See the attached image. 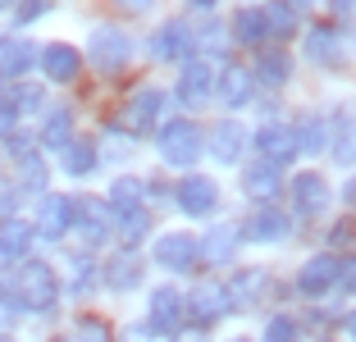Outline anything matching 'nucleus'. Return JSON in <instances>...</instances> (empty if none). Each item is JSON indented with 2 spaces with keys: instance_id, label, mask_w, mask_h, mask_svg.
Returning a JSON list of instances; mask_svg holds the SVG:
<instances>
[{
  "instance_id": "nucleus-11",
  "label": "nucleus",
  "mask_w": 356,
  "mask_h": 342,
  "mask_svg": "<svg viewBox=\"0 0 356 342\" xmlns=\"http://www.w3.org/2000/svg\"><path fill=\"white\" fill-rule=\"evenodd\" d=\"M160 110H165V92H156V87H142V92L128 96L124 119H119V124H124L128 133H147V128L160 119Z\"/></svg>"
},
{
  "instance_id": "nucleus-32",
  "label": "nucleus",
  "mask_w": 356,
  "mask_h": 342,
  "mask_svg": "<svg viewBox=\"0 0 356 342\" xmlns=\"http://www.w3.org/2000/svg\"><path fill=\"white\" fill-rule=\"evenodd\" d=\"M55 342H110V324L105 320H78L74 329L64 333V338H55Z\"/></svg>"
},
{
  "instance_id": "nucleus-2",
  "label": "nucleus",
  "mask_w": 356,
  "mask_h": 342,
  "mask_svg": "<svg viewBox=\"0 0 356 342\" xmlns=\"http://www.w3.org/2000/svg\"><path fill=\"white\" fill-rule=\"evenodd\" d=\"M201 151H206V133L192 119H169L160 128V156H165V165L188 169V165H197Z\"/></svg>"
},
{
  "instance_id": "nucleus-15",
  "label": "nucleus",
  "mask_w": 356,
  "mask_h": 342,
  "mask_svg": "<svg viewBox=\"0 0 356 342\" xmlns=\"http://www.w3.org/2000/svg\"><path fill=\"white\" fill-rule=\"evenodd\" d=\"M160 64H174V60H192V28L188 23H165L156 32V42H151Z\"/></svg>"
},
{
  "instance_id": "nucleus-38",
  "label": "nucleus",
  "mask_w": 356,
  "mask_h": 342,
  "mask_svg": "<svg viewBox=\"0 0 356 342\" xmlns=\"http://www.w3.org/2000/svg\"><path fill=\"white\" fill-rule=\"evenodd\" d=\"M338 288L356 292V256H352V260H343V265H338Z\"/></svg>"
},
{
  "instance_id": "nucleus-29",
  "label": "nucleus",
  "mask_w": 356,
  "mask_h": 342,
  "mask_svg": "<svg viewBox=\"0 0 356 342\" xmlns=\"http://www.w3.org/2000/svg\"><path fill=\"white\" fill-rule=\"evenodd\" d=\"M293 133H297V151H320V146L329 142V124L320 114H302L293 124Z\"/></svg>"
},
{
  "instance_id": "nucleus-31",
  "label": "nucleus",
  "mask_w": 356,
  "mask_h": 342,
  "mask_svg": "<svg viewBox=\"0 0 356 342\" xmlns=\"http://www.w3.org/2000/svg\"><path fill=\"white\" fill-rule=\"evenodd\" d=\"M306 55L315 64H338V28H315L306 37Z\"/></svg>"
},
{
  "instance_id": "nucleus-8",
  "label": "nucleus",
  "mask_w": 356,
  "mask_h": 342,
  "mask_svg": "<svg viewBox=\"0 0 356 342\" xmlns=\"http://www.w3.org/2000/svg\"><path fill=\"white\" fill-rule=\"evenodd\" d=\"M156 260L169 274H183L201 260V242L192 238V233H165V238L156 242Z\"/></svg>"
},
{
  "instance_id": "nucleus-19",
  "label": "nucleus",
  "mask_w": 356,
  "mask_h": 342,
  "mask_svg": "<svg viewBox=\"0 0 356 342\" xmlns=\"http://www.w3.org/2000/svg\"><path fill=\"white\" fill-rule=\"evenodd\" d=\"M215 92H220V101L224 105H247L252 101V92H256V78H252V69L247 64H229V69L220 73V83H215Z\"/></svg>"
},
{
  "instance_id": "nucleus-33",
  "label": "nucleus",
  "mask_w": 356,
  "mask_h": 342,
  "mask_svg": "<svg viewBox=\"0 0 356 342\" xmlns=\"http://www.w3.org/2000/svg\"><path fill=\"white\" fill-rule=\"evenodd\" d=\"M265 28H270V37H293L297 32V10H288V5H270L265 10Z\"/></svg>"
},
{
  "instance_id": "nucleus-35",
  "label": "nucleus",
  "mask_w": 356,
  "mask_h": 342,
  "mask_svg": "<svg viewBox=\"0 0 356 342\" xmlns=\"http://www.w3.org/2000/svg\"><path fill=\"white\" fill-rule=\"evenodd\" d=\"M19 169H23V187H32V192H42V187H46V165L37 156H23Z\"/></svg>"
},
{
  "instance_id": "nucleus-46",
  "label": "nucleus",
  "mask_w": 356,
  "mask_h": 342,
  "mask_svg": "<svg viewBox=\"0 0 356 342\" xmlns=\"http://www.w3.org/2000/svg\"><path fill=\"white\" fill-rule=\"evenodd\" d=\"M192 5H215V0H192Z\"/></svg>"
},
{
  "instance_id": "nucleus-34",
  "label": "nucleus",
  "mask_w": 356,
  "mask_h": 342,
  "mask_svg": "<svg viewBox=\"0 0 356 342\" xmlns=\"http://www.w3.org/2000/svg\"><path fill=\"white\" fill-rule=\"evenodd\" d=\"M42 101H46V96H42V87H14L5 105H10L14 114H32V110H42Z\"/></svg>"
},
{
  "instance_id": "nucleus-30",
  "label": "nucleus",
  "mask_w": 356,
  "mask_h": 342,
  "mask_svg": "<svg viewBox=\"0 0 356 342\" xmlns=\"http://www.w3.org/2000/svg\"><path fill=\"white\" fill-rule=\"evenodd\" d=\"M233 37H238L242 46H261L265 37H270V28H265V10H242L238 19H233Z\"/></svg>"
},
{
  "instance_id": "nucleus-43",
  "label": "nucleus",
  "mask_w": 356,
  "mask_h": 342,
  "mask_svg": "<svg viewBox=\"0 0 356 342\" xmlns=\"http://www.w3.org/2000/svg\"><path fill=\"white\" fill-rule=\"evenodd\" d=\"M347 333H352V342H356V311L347 315Z\"/></svg>"
},
{
  "instance_id": "nucleus-4",
  "label": "nucleus",
  "mask_w": 356,
  "mask_h": 342,
  "mask_svg": "<svg viewBox=\"0 0 356 342\" xmlns=\"http://www.w3.org/2000/svg\"><path fill=\"white\" fill-rule=\"evenodd\" d=\"M174 201H178L183 215H210V210L220 206V187L206 174H183L174 183Z\"/></svg>"
},
{
  "instance_id": "nucleus-6",
  "label": "nucleus",
  "mask_w": 356,
  "mask_h": 342,
  "mask_svg": "<svg viewBox=\"0 0 356 342\" xmlns=\"http://www.w3.org/2000/svg\"><path fill=\"white\" fill-rule=\"evenodd\" d=\"M183 311H188L201 329H210L215 320H224V315H229V292H224V283H197V288H192V297L183 301Z\"/></svg>"
},
{
  "instance_id": "nucleus-13",
  "label": "nucleus",
  "mask_w": 356,
  "mask_h": 342,
  "mask_svg": "<svg viewBox=\"0 0 356 342\" xmlns=\"http://www.w3.org/2000/svg\"><path fill=\"white\" fill-rule=\"evenodd\" d=\"M147 329L151 333H178V324H183V297H178L174 288H156L151 292V315H147Z\"/></svg>"
},
{
  "instance_id": "nucleus-37",
  "label": "nucleus",
  "mask_w": 356,
  "mask_h": 342,
  "mask_svg": "<svg viewBox=\"0 0 356 342\" xmlns=\"http://www.w3.org/2000/svg\"><path fill=\"white\" fill-rule=\"evenodd\" d=\"M147 224H151V215H147V210L128 215V219H124V247H133V242L142 238V233H147Z\"/></svg>"
},
{
  "instance_id": "nucleus-45",
  "label": "nucleus",
  "mask_w": 356,
  "mask_h": 342,
  "mask_svg": "<svg viewBox=\"0 0 356 342\" xmlns=\"http://www.w3.org/2000/svg\"><path fill=\"white\" fill-rule=\"evenodd\" d=\"M352 5H356V0H334V10H352Z\"/></svg>"
},
{
  "instance_id": "nucleus-18",
  "label": "nucleus",
  "mask_w": 356,
  "mask_h": 342,
  "mask_svg": "<svg viewBox=\"0 0 356 342\" xmlns=\"http://www.w3.org/2000/svg\"><path fill=\"white\" fill-rule=\"evenodd\" d=\"M32 238H37V228L28 219H19V215L0 219V260H28Z\"/></svg>"
},
{
  "instance_id": "nucleus-40",
  "label": "nucleus",
  "mask_w": 356,
  "mask_h": 342,
  "mask_svg": "<svg viewBox=\"0 0 356 342\" xmlns=\"http://www.w3.org/2000/svg\"><path fill=\"white\" fill-rule=\"evenodd\" d=\"M169 342H206V329H178V333H169Z\"/></svg>"
},
{
  "instance_id": "nucleus-28",
  "label": "nucleus",
  "mask_w": 356,
  "mask_h": 342,
  "mask_svg": "<svg viewBox=\"0 0 356 342\" xmlns=\"http://www.w3.org/2000/svg\"><path fill=\"white\" fill-rule=\"evenodd\" d=\"M288 73H293V60H288V55H283V51H265L261 64L252 69V78L265 83V87H283V83H288Z\"/></svg>"
},
{
  "instance_id": "nucleus-25",
  "label": "nucleus",
  "mask_w": 356,
  "mask_h": 342,
  "mask_svg": "<svg viewBox=\"0 0 356 342\" xmlns=\"http://www.w3.org/2000/svg\"><path fill=\"white\" fill-rule=\"evenodd\" d=\"M105 279H110V288H137V283H142V256H137V251H119V256L105 265Z\"/></svg>"
},
{
  "instance_id": "nucleus-20",
  "label": "nucleus",
  "mask_w": 356,
  "mask_h": 342,
  "mask_svg": "<svg viewBox=\"0 0 356 342\" xmlns=\"http://www.w3.org/2000/svg\"><path fill=\"white\" fill-rule=\"evenodd\" d=\"M329 201V183L320 174H297L293 178V210H302V215H320Z\"/></svg>"
},
{
  "instance_id": "nucleus-14",
  "label": "nucleus",
  "mask_w": 356,
  "mask_h": 342,
  "mask_svg": "<svg viewBox=\"0 0 356 342\" xmlns=\"http://www.w3.org/2000/svg\"><path fill=\"white\" fill-rule=\"evenodd\" d=\"M42 69H46V78L51 83H74L78 78V69H83V55L74 51V46H64V42H51V46H42Z\"/></svg>"
},
{
  "instance_id": "nucleus-1",
  "label": "nucleus",
  "mask_w": 356,
  "mask_h": 342,
  "mask_svg": "<svg viewBox=\"0 0 356 342\" xmlns=\"http://www.w3.org/2000/svg\"><path fill=\"white\" fill-rule=\"evenodd\" d=\"M10 292L23 311H51L55 301H60V279H55V270L46 260H23Z\"/></svg>"
},
{
  "instance_id": "nucleus-27",
  "label": "nucleus",
  "mask_w": 356,
  "mask_h": 342,
  "mask_svg": "<svg viewBox=\"0 0 356 342\" xmlns=\"http://www.w3.org/2000/svg\"><path fill=\"white\" fill-rule=\"evenodd\" d=\"M238 224H220L215 233L206 238V247H201V256L210 260V265H224V260H233V251H238Z\"/></svg>"
},
{
  "instance_id": "nucleus-9",
  "label": "nucleus",
  "mask_w": 356,
  "mask_h": 342,
  "mask_svg": "<svg viewBox=\"0 0 356 342\" xmlns=\"http://www.w3.org/2000/svg\"><path fill=\"white\" fill-rule=\"evenodd\" d=\"M338 265H343V256H334V251L311 256L302 265V274H297V288H302L306 297H325L329 288H338Z\"/></svg>"
},
{
  "instance_id": "nucleus-5",
  "label": "nucleus",
  "mask_w": 356,
  "mask_h": 342,
  "mask_svg": "<svg viewBox=\"0 0 356 342\" xmlns=\"http://www.w3.org/2000/svg\"><path fill=\"white\" fill-rule=\"evenodd\" d=\"M215 83H220V73L210 69V60H188L183 73H178V101L201 110V105H210V96H215Z\"/></svg>"
},
{
  "instance_id": "nucleus-23",
  "label": "nucleus",
  "mask_w": 356,
  "mask_h": 342,
  "mask_svg": "<svg viewBox=\"0 0 356 342\" xmlns=\"http://www.w3.org/2000/svg\"><path fill=\"white\" fill-rule=\"evenodd\" d=\"M37 46L28 42V37H0V69L5 73H28L32 64H37Z\"/></svg>"
},
{
  "instance_id": "nucleus-42",
  "label": "nucleus",
  "mask_w": 356,
  "mask_h": 342,
  "mask_svg": "<svg viewBox=\"0 0 356 342\" xmlns=\"http://www.w3.org/2000/svg\"><path fill=\"white\" fill-rule=\"evenodd\" d=\"M288 10H306V5H315V0H283Z\"/></svg>"
},
{
  "instance_id": "nucleus-47",
  "label": "nucleus",
  "mask_w": 356,
  "mask_h": 342,
  "mask_svg": "<svg viewBox=\"0 0 356 342\" xmlns=\"http://www.w3.org/2000/svg\"><path fill=\"white\" fill-rule=\"evenodd\" d=\"M5 5H10V0H0V10H5Z\"/></svg>"
},
{
  "instance_id": "nucleus-10",
  "label": "nucleus",
  "mask_w": 356,
  "mask_h": 342,
  "mask_svg": "<svg viewBox=\"0 0 356 342\" xmlns=\"http://www.w3.org/2000/svg\"><path fill=\"white\" fill-rule=\"evenodd\" d=\"M242 192H247L252 201H261V206H270V201L283 192V169L270 165V160H252V165L242 169Z\"/></svg>"
},
{
  "instance_id": "nucleus-17",
  "label": "nucleus",
  "mask_w": 356,
  "mask_h": 342,
  "mask_svg": "<svg viewBox=\"0 0 356 342\" xmlns=\"http://www.w3.org/2000/svg\"><path fill=\"white\" fill-rule=\"evenodd\" d=\"M288 215H283V210H256L252 219H247V224H238V233L247 242H283L288 238Z\"/></svg>"
},
{
  "instance_id": "nucleus-22",
  "label": "nucleus",
  "mask_w": 356,
  "mask_h": 342,
  "mask_svg": "<svg viewBox=\"0 0 356 342\" xmlns=\"http://www.w3.org/2000/svg\"><path fill=\"white\" fill-rule=\"evenodd\" d=\"M265 279H270L265 270H242V274H233V283H224V292H229V311L256 306V301H261V292H265Z\"/></svg>"
},
{
  "instance_id": "nucleus-12",
  "label": "nucleus",
  "mask_w": 356,
  "mask_h": 342,
  "mask_svg": "<svg viewBox=\"0 0 356 342\" xmlns=\"http://www.w3.org/2000/svg\"><path fill=\"white\" fill-rule=\"evenodd\" d=\"M256 151H261V160H270V165L283 169L297 156V133L293 128H279V124H265L261 133H256Z\"/></svg>"
},
{
  "instance_id": "nucleus-39",
  "label": "nucleus",
  "mask_w": 356,
  "mask_h": 342,
  "mask_svg": "<svg viewBox=\"0 0 356 342\" xmlns=\"http://www.w3.org/2000/svg\"><path fill=\"white\" fill-rule=\"evenodd\" d=\"M46 10V0H19V23H28V19H37V14Z\"/></svg>"
},
{
  "instance_id": "nucleus-36",
  "label": "nucleus",
  "mask_w": 356,
  "mask_h": 342,
  "mask_svg": "<svg viewBox=\"0 0 356 342\" xmlns=\"http://www.w3.org/2000/svg\"><path fill=\"white\" fill-rule=\"evenodd\" d=\"M265 342H297V320H288V315H274L270 329H265Z\"/></svg>"
},
{
  "instance_id": "nucleus-3",
  "label": "nucleus",
  "mask_w": 356,
  "mask_h": 342,
  "mask_svg": "<svg viewBox=\"0 0 356 342\" xmlns=\"http://www.w3.org/2000/svg\"><path fill=\"white\" fill-rule=\"evenodd\" d=\"M87 51H92V64L101 73H124L128 60H133V42H128V32L124 28H110V23L92 32Z\"/></svg>"
},
{
  "instance_id": "nucleus-7",
  "label": "nucleus",
  "mask_w": 356,
  "mask_h": 342,
  "mask_svg": "<svg viewBox=\"0 0 356 342\" xmlns=\"http://www.w3.org/2000/svg\"><path fill=\"white\" fill-rule=\"evenodd\" d=\"M74 197H42V206H37V219H32V228L42 233V238L60 242L69 228H74Z\"/></svg>"
},
{
  "instance_id": "nucleus-48",
  "label": "nucleus",
  "mask_w": 356,
  "mask_h": 342,
  "mask_svg": "<svg viewBox=\"0 0 356 342\" xmlns=\"http://www.w3.org/2000/svg\"><path fill=\"white\" fill-rule=\"evenodd\" d=\"M238 342H252V338H238Z\"/></svg>"
},
{
  "instance_id": "nucleus-44",
  "label": "nucleus",
  "mask_w": 356,
  "mask_h": 342,
  "mask_svg": "<svg viewBox=\"0 0 356 342\" xmlns=\"http://www.w3.org/2000/svg\"><path fill=\"white\" fill-rule=\"evenodd\" d=\"M347 201H352V206H356V178H352V183H347Z\"/></svg>"
},
{
  "instance_id": "nucleus-26",
  "label": "nucleus",
  "mask_w": 356,
  "mask_h": 342,
  "mask_svg": "<svg viewBox=\"0 0 356 342\" xmlns=\"http://www.w3.org/2000/svg\"><path fill=\"white\" fill-rule=\"evenodd\" d=\"M37 137H42V146H51V151H64V146L74 142V114L69 110H51Z\"/></svg>"
},
{
  "instance_id": "nucleus-41",
  "label": "nucleus",
  "mask_w": 356,
  "mask_h": 342,
  "mask_svg": "<svg viewBox=\"0 0 356 342\" xmlns=\"http://www.w3.org/2000/svg\"><path fill=\"white\" fill-rule=\"evenodd\" d=\"M119 5H124V10H137V14H142V10H151L156 0H119Z\"/></svg>"
},
{
  "instance_id": "nucleus-24",
  "label": "nucleus",
  "mask_w": 356,
  "mask_h": 342,
  "mask_svg": "<svg viewBox=\"0 0 356 342\" xmlns=\"http://www.w3.org/2000/svg\"><path fill=\"white\" fill-rule=\"evenodd\" d=\"M60 160H64V174L87 178L96 169V160H101V151H96V142H87V137H74V142L60 151Z\"/></svg>"
},
{
  "instance_id": "nucleus-16",
  "label": "nucleus",
  "mask_w": 356,
  "mask_h": 342,
  "mask_svg": "<svg viewBox=\"0 0 356 342\" xmlns=\"http://www.w3.org/2000/svg\"><path fill=\"white\" fill-rule=\"evenodd\" d=\"M242 146H247V128L238 119H220V124L210 128V156L220 160V165H233L242 156Z\"/></svg>"
},
{
  "instance_id": "nucleus-21",
  "label": "nucleus",
  "mask_w": 356,
  "mask_h": 342,
  "mask_svg": "<svg viewBox=\"0 0 356 342\" xmlns=\"http://www.w3.org/2000/svg\"><path fill=\"white\" fill-rule=\"evenodd\" d=\"M142 178H133V174H124V178H115L110 183V201H105V210L110 215H119V219H128V215H137L142 210Z\"/></svg>"
}]
</instances>
